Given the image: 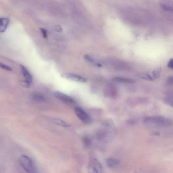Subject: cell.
I'll return each instance as SVG.
<instances>
[{"label": "cell", "mask_w": 173, "mask_h": 173, "mask_svg": "<svg viewBox=\"0 0 173 173\" xmlns=\"http://www.w3.org/2000/svg\"><path fill=\"white\" fill-rule=\"evenodd\" d=\"M19 163L27 173H39L33 161L27 156L22 155L19 159Z\"/></svg>", "instance_id": "cell-1"}, {"label": "cell", "mask_w": 173, "mask_h": 173, "mask_svg": "<svg viewBox=\"0 0 173 173\" xmlns=\"http://www.w3.org/2000/svg\"><path fill=\"white\" fill-rule=\"evenodd\" d=\"M143 122L147 124H154L158 126H167L172 124V121L162 116H154L145 117Z\"/></svg>", "instance_id": "cell-2"}, {"label": "cell", "mask_w": 173, "mask_h": 173, "mask_svg": "<svg viewBox=\"0 0 173 173\" xmlns=\"http://www.w3.org/2000/svg\"><path fill=\"white\" fill-rule=\"evenodd\" d=\"M88 173H103V168L100 163L97 159L91 158L88 164Z\"/></svg>", "instance_id": "cell-3"}, {"label": "cell", "mask_w": 173, "mask_h": 173, "mask_svg": "<svg viewBox=\"0 0 173 173\" xmlns=\"http://www.w3.org/2000/svg\"><path fill=\"white\" fill-rule=\"evenodd\" d=\"M74 111L79 119L85 124H89L91 122L92 120L90 116L81 108L76 107L74 109Z\"/></svg>", "instance_id": "cell-4"}, {"label": "cell", "mask_w": 173, "mask_h": 173, "mask_svg": "<svg viewBox=\"0 0 173 173\" xmlns=\"http://www.w3.org/2000/svg\"><path fill=\"white\" fill-rule=\"evenodd\" d=\"M54 95L55 97L64 103L70 104L75 103V100L73 98L60 91H55L54 93Z\"/></svg>", "instance_id": "cell-5"}, {"label": "cell", "mask_w": 173, "mask_h": 173, "mask_svg": "<svg viewBox=\"0 0 173 173\" xmlns=\"http://www.w3.org/2000/svg\"><path fill=\"white\" fill-rule=\"evenodd\" d=\"M21 70L25 79V82L27 87H29L33 82V78L31 74L30 73L28 69L23 65H21Z\"/></svg>", "instance_id": "cell-6"}, {"label": "cell", "mask_w": 173, "mask_h": 173, "mask_svg": "<svg viewBox=\"0 0 173 173\" xmlns=\"http://www.w3.org/2000/svg\"><path fill=\"white\" fill-rule=\"evenodd\" d=\"M61 77L70 81L81 83L86 82L87 80L81 76L72 73H64L61 75Z\"/></svg>", "instance_id": "cell-7"}, {"label": "cell", "mask_w": 173, "mask_h": 173, "mask_svg": "<svg viewBox=\"0 0 173 173\" xmlns=\"http://www.w3.org/2000/svg\"><path fill=\"white\" fill-rule=\"evenodd\" d=\"M105 93L107 96L111 98H115L117 96V90L114 85L110 84L106 87Z\"/></svg>", "instance_id": "cell-8"}, {"label": "cell", "mask_w": 173, "mask_h": 173, "mask_svg": "<svg viewBox=\"0 0 173 173\" xmlns=\"http://www.w3.org/2000/svg\"><path fill=\"white\" fill-rule=\"evenodd\" d=\"M9 20L6 18H0V32L3 33L6 30L8 26Z\"/></svg>", "instance_id": "cell-9"}, {"label": "cell", "mask_w": 173, "mask_h": 173, "mask_svg": "<svg viewBox=\"0 0 173 173\" xmlns=\"http://www.w3.org/2000/svg\"><path fill=\"white\" fill-rule=\"evenodd\" d=\"M112 80L114 82L118 83H133L135 82V81L133 79L121 77H114L112 79Z\"/></svg>", "instance_id": "cell-10"}, {"label": "cell", "mask_w": 173, "mask_h": 173, "mask_svg": "<svg viewBox=\"0 0 173 173\" xmlns=\"http://www.w3.org/2000/svg\"><path fill=\"white\" fill-rule=\"evenodd\" d=\"M32 98L33 100L38 102H44L46 101V98L44 96L38 92H34L32 94Z\"/></svg>", "instance_id": "cell-11"}, {"label": "cell", "mask_w": 173, "mask_h": 173, "mask_svg": "<svg viewBox=\"0 0 173 173\" xmlns=\"http://www.w3.org/2000/svg\"><path fill=\"white\" fill-rule=\"evenodd\" d=\"M120 161L118 159L114 158H109L106 160V164L109 168H112L118 165Z\"/></svg>", "instance_id": "cell-12"}, {"label": "cell", "mask_w": 173, "mask_h": 173, "mask_svg": "<svg viewBox=\"0 0 173 173\" xmlns=\"http://www.w3.org/2000/svg\"><path fill=\"white\" fill-rule=\"evenodd\" d=\"M54 122L55 124L60 126L65 127V128H69L70 127V125L61 119L55 118L54 119Z\"/></svg>", "instance_id": "cell-13"}, {"label": "cell", "mask_w": 173, "mask_h": 173, "mask_svg": "<svg viewBox=\"0 0 173 173\" xmlns=\"http://www.w3.org/2000/svg\"><path fill=\"white\" fill-rule=\"evenodd\" d=\"M139 77L142 79L149 81H153L154 80L153 77L147 73H140L138 75Z\"/></svg>", "instance_id": "cell-14"}, {"label": "cell", "mask_w": 173, "mask_h": 173, "mask_svg": "<svg viewBox=\"0 0 173 173\" xmlns=\"http://www.w3.org/2000/svg\"><path fill=\"white\" fill-rule=\"evenodd\" d=\"M159 5L161 8L165 11L172 12L173 11L172 7L166 3L163 2L160 3H159Z\"/></svg>", "instance_id": "cell-15"}, {"label": "cell", "mask_w": 173, "mask_h": 173, "mask_svg": "<svg viewBox=\"0 0 173 173\" xmlns=\"http://www.w3.org/2000/svg\"><path fill=\"white\" fill-rule=\"evenodd\" d=\"M161 72V68H158V69H155L153 72V75H152V77H153L154 80L158 78L160 75Z\"/></svg>", "instance_id": "cell-16"}, {"label": "cell", "mask_w": 173, "mask_h": 173, "mask_svg": "<svg viewBox=\"0 0 173 173\" xmlns=\"http://www.w3.org/2000/svg\"><path fill=\"white\" fill-rule=\"evenodd\" d=\"M164 102L165 104L170 106H173V98L172 96H168L165 98Z\"/></svg>", "instance_id": "cell-17"}, {"label": "cell", "mask_w": 173, "mask_h": 173, "mask_svg": "<svg viewBox=\"0 0 173 173\" xmlns=\"http://www.w3.org/2000/svg\"><path fill=\"white\" fill-rule=\"evenodd\" d=\"M0 68H2V69L6 70L7 71H11L12 70V68L9 67L8 66L1 63V62H0Z\"/></svg>", "instance_id": "cell-18"}, {"label": "cell", "mask_w": 173, "mask_h": 173, "mask_svg": "<svg viewBox=\"0 0 173 173\" xmlns=\"http://www.w3.org/2000/svg\"><path fill=\"white\" fill-rule=\"evenodd\" d=\"M83 142L85 146H88L91 144V140L90 139L87 137H85L83 138Z\"/></svg>", "instance_id": "cell-19"}, {"label": "cell", "mask_w": 173, "mask_h": 173, "mask_svg": "<svg viewBox=\"0 0 173 173\" xmlns=\"http://www.w3.org/2000/svg\"><path fill=\"white\" fill-rule=\"evenodd\" d=\"M84 58L85 60L89 62L92 63L94 62V59L88 55H85L84 56Z\"/></svg>", "instance_id": "cell-20"}, {"label": "cell", "mask_w": 173, "mask_h": 173, "mask_svg": "<svg viewBox=\"0 0 173 173\" xmlns=\"http://www.w3.org/2000/svg\"><path fill=\"white\" fill-rule=\"evenodd\" d=\"M40 30L43 38L45 39H47V37H48L47 30L43 28H41Z\"/></svg>", "instance_id": "cell-21"}, {"label": "cell", "mask_w": 173, "mask_h": 173, "mask_svg": "<svg viewBox=\"0 0 173 173\" xmlns=\"http://www.w3.org/2000/svg\"><path fill=\"white\" fill-rule=\"evenodd\" d=\"M167 84L169 85H172L173 83V78L172 76H170L167 78Z\"/></svg>", "instance_id": "cell-22"}, {"label": "cell", "mask_w": 173, "mask_h": 173, "mask_svg": "<svg viewBox=\"0 0 173 173\" xmlns=\"http://www.w3.org/2000/svg\"><path fill=\"white\" fill-rule=\"evenodd\" d=\"M167 67L170 68L171 69H173V59H171L167 64Z\"/></svg>", "instance_id": "cell-23"}, {"label": "cell", "mask_w": 173, "mask_h": 173, "mask_svg": "<svg viewBox=\"0 0 173 173\" xmlns=\"http://www.w3.org/2000/svg\"><path fill=\"white\" fill-rule=\"evenodd\" d=\"M56 28L57 31L59 32V33H60V32H61L62 31V28L60 26H57Z\"/></svg>", "instance_id": "cell-24"}, {"label": "cell", "mask_w": 173, "mask_h": 173, "mask_svg": "<svg viewBox=\"0 0 173 173\" xmlns=\"http://www.w3.org/2000/svg\"><path fill=\"white\" fill-rule=\"evenodd\" d=\"M151 134L152 136H158L160 135V133L158 132H153L151 133Z\"/></svg>", "instance_id": "cell-25"}]
</instances>
